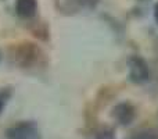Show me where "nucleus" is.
Wrapping results in <instances>:
<instances>
[{
  "label": "nucleus",
  "instance_id": "1",
  "mask_svg": "<svg viewBox=\"0 0 158 139\" xmlns=\"http://www.w3.org/2000/svg\"><path fill=\"white\" fill-rule=\"evenodd\" d=\"M128 66V76L135 84H144L150 78V68L147 61L143 57L136 54H132L126 60Z\"/></svg>",
  "mask_w": 158,
  "mask_h": 139
},
{
  "label": "nucleus",
  "instance_id": "9",
  "mask_svg": "<svg viewBox=\"0 0 158 139\" xmlns=\"http://www.w3.org/2000/svg\"><path fill=\"white\" fill-rule=\"evenodd\" d=\"M131 139H158V137L153 132H139V134L133 135Z\"/></svg>",
  "mask_w": 158,
  "mask_h": 139
},
{
  "label": "nucleus",
  "instance_id": "10",
  "mask_svg": "<svg viewBox=\"0 0 158 139\" xmlns=\"http://www.w3.org/2000/svg\"><path fill=\"white\" fill-rule=\"evenodd\" d=\"M154 18H156V22L158 24V2L154 6Z\"/></svg>",
  "mask_w": 158,
  "mask_h": 139
},
{
  "label": "nucleus",
  "instance_id": "2",
  "mask_svg": "<svg viewBox=\"0 0 158 139\" xmlns=\"http://www.w3.org/2000/svg\"><path fill=\"white\" fill-rule=\"evenodd\" d=\"M7 139H40L38 125L33 121H21L6 131Z\"/></svg>",
  "mask_w": 158,
  "mask_h": 139
},
{
  "label": "nucleus",
  "instance_id": "4",
  "mask_svg": "<svg viewBox=\"0 0 158 139\" xmlns=\"http://www.w3.org/2000/svg\"><path fill=\"white\" fill-rule=\"evenodd\" d=\"M112 117L121 125H129V124L133 123L135 117H136V110L131 103L122 102V103H118L112 109Z\"/></svg>",
  "mask_w": 158,
  "mask_h": 139
},
{
  "label": "nucleus",
  "instance_id": "5",
  "mask_svg": "<svg viewBox=\"0 0 158 139\" xmlns=\"http://www.w3.org/2000/svg\"><path fill=\"white\" fill-rule=\"evenodd\" d=\"M38 11L36 0H15V13L21 18H32Z\"/></svg>",
  "mask_w": 158,
  "mask_h": 139
},
{
  "label": "nucleus",
  "instance_id": "3",
  "mask_svg": "<svg viewBox=\"0 0 158 139\" xmlns=\"http://www.w3.org/2000/svg\"><path fill=\"white\" fill-rule=\"evenodd\" d=\"M39 57H40V50L33 43H24L18 46L15 50V54H14L15 63L21 66L22 68L32 67L39 60Z\"/></svg>",
  "mask_w": 158,
  "mask_h": 139
},
{
  "label": "nucleus",
  "instance_id": "7",
  "mask_svg": "<svg viewBox=\"0 0 158 139\" xmlns=\"http://www.w3.org/2000/svg\"><path fill=\"white\" fill-rule=\"evenodd\" d=\"M94 139H115V134L111 128H101L97 131Z\"/></svg>",
  "mask_w": 158,
  "mask_h": 139
},
{
  "label": "nucleus",
  "instance_id": "11",
  "mask_svg": "<svg viewBox=\"0 0 158 139\" xmlns=\"http://www.w3.org/2000/svg\"><path fill=\"white\" fill-rule=\"evenodd\" d=\"M142 2H147V0H142Z\"/></svg>",
  "mask_w": 158,
  "mask_h": 139
},
{
  "label": "nucleus",
  "instance_id": "8",
  "mask_svg": "<svg viewBox=\"0 0 158 139\" xmlns=\"http://www.w3.org/2000/svg\"><path fill=\"white\" fill-rule=\"evenodd\" d=\"M71 2L78 4L82 8H94L97 6L98 0H71Z\"/></svg>",
  "mask_w": 158,
  "mask_h": 139
},
{
  "label": "nucleus",
  "instance_id": "6",
  "mask_svg": "<svg viewBox=\"0 0 158 139\" xmlns=\"http://www.w3.org/2000/svg\"><path fill=\"white\" fill-rule=\"evenodd\" d=\"M11 95H13V89H11V88H2V89H0V114L3 113L6 104L8 103Z\"/></svg>",
  "mask_w": 158,
  "mask_h": 139
}]
</instances>
